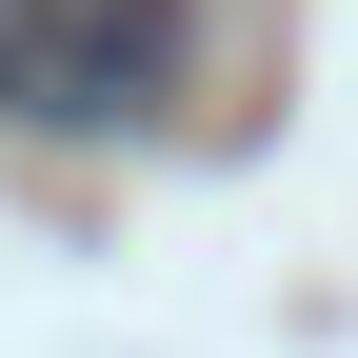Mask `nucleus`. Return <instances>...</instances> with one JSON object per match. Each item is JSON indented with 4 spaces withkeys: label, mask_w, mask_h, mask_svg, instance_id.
<instances>
[{
    "label": "nucleus",
    "mask_w": 358,
    "mask_h": 358,
    "mask_svg": "<svg viewBox=\"0 0 358 358\" xmlns=\"http://www.w3.org/2000/svg\"><path fill=\"white\" fill-rule=\"evenodd\" d=\"M179 0H0V120H159Z\"/></svg>",
    "instance_id": "obj_1"
}]
</instances>
